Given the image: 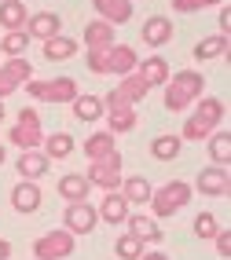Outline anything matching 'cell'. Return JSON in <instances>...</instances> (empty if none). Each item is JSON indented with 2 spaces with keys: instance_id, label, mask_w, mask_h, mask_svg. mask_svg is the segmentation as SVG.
<instances>
[{
  "instance_id": "1",
  "label": "cell",
  "mask_w": 231,
  "mask_h": 260,
  "mask_svg": "<svg viewBox=\"0 0 231 260\" xmlns=\"http://www.w3.org/2000/svg\"><path fill=\"white\" fill-rule=\"evenodd\" d=\"M224 117H227V107H224V99L217 95H202L198 103H194V110L191 117L184 121V128L176 132L184 143H206L213 132H217L224 125Z\"/></svg>"
},
{
  "instance_id": "2",
  "label": "cell",
  "mask_w": 231,
  "mask_h": 260,
  "mask_svg": "<svg viewBox=\"0 0 231 260\" xmlns=\"http://www.w3.org/2000/svg\"><path fill=\"white\" fill-rule=\"evenodd\" d=\"M202 92H206V77L198 70L169 74V81H165V110L184 114V110H191L194 103L202 99Z\"/></svg>"
},
{
  "instance_id": "3",
  "label": "cell",
  "mask_w": 231,
  "mask_h": 260,
  "mask_svg": "<svg viewBox=\"0 0 231 260\" xmlns=\"http://www.w3.org/2000/svg\"><path fill=\"white\" fill-rule=\"evenodd\" d=\"M136 62H139V55H136L132 44H110L106 51H88V59H84L88 74H96V77H103V74L125 77L136 70Z\"/></svg>"
},
{
  "instance_id": "4",
  "label": "cell",
  "mask_w": 231,
  "mask_h": 260,
  "mask_svg": "<svg viewBox=\"0 0 231 260\" xmlns=\"http://www.w3.org/2000/svg\"><path fill=\"white\" fill-rule=\"evenodd\" d=\"M191 198H194V190H191V183H184V180H169V183H162V187H154L151 190V216L154 220H169V216H176L184 209V205H191Z\"/></svg>"
},
{
  "instance_id": "5",
  "label": "cell",
  "mask_w": 231,
  "mask_h": 260,
  "mask_svg": "<svg viewBox=\"0 0 231 260\" xmlns=\"http://www.w3.org/2000/svg\"><path fill=\"white\" fill-rule=\"evenodd\" d=\"M8 143L19 150H41L44 143V128H41V114L37 107H22L15 114V125L8 128Z\"/></svg>"
},
{
  "instance_id": "6",
  "label": "cell",
  "mask_w": 231,
  "mask_h": 260,
  "mask_svg": "<svg viewBox=\"0 0 231 260\" xmlns=\"http://www.w3.org/2000/svg\"><path fill=\"white\" fill-rule=\"evenodd\" d=\"M22 92L33 103H74L77 99V81L74 77H51V81H37L30 77L22 84Z\"/></svg>"
},
{
  "instance_id": "7",
  "label": "cell",
  "mask_w": 231,
  "mask_h": 260,
  "mask_svg": "<svg viewBox=\"0 0 231 260\" xmlns=\"http://www.w3.org/2000/svg\"><path fill=\"white\" fill-rule=\"evenodd\" d=\"M103 121H106V132L110 136H125V132H132L136 125H139V114H136V107L132 103H125L114 88L103 95Z\"/></svg>"
},
{
  "instance_id": "8",
  "label": "cell",
  "mask_w": 231,
  "mask_h": 260,
  "mask_svg": "<svg viewBox=\"0 0 231 260\" xmlns=\"http://www.w3.org/2000/svg\"><path fill=\"white\" fill-rule=\"evenodd\" d=\"M77 249V235H70L66 228L59 231H44L33 242V260H63Z\"/></svg>"
},
{
  "instance_id": "9",
  "label": "cell",
  "mask_w": 231,
  "mask_h": 260,
  "mask_svg": "<svg viewBox=\"0 0 231 260\" xmlns=\"http://www.w3.org/2000/svg\"><path fill=\"white\" fill-rule=\"evenodd\" d=\"M88 165H92V169H88L84 176H88L92 187H103V190H118L121 187V172H125V158H121V150L106 154V158H99V161H88Z\"/></svg>"
},
{
  "instance_id": "10",
  "label": "cell",
  "mask_w": 231,
  "mask_h": 260,
  "mask_svg": "<svg viewBox=\"0 0 231 260\" xmlns=\"http://www.w3.org/2000/svg\"><path fill=\"white\" fill-rule=\"evenodd\" d=\"M30 77H33V62L30 59H4V66H0V103H4L11 92H19Z\"/></svg>"
},
{
  "instance_id": "11",
  "label": "cell",
  "mask_w": 231,
  "mask_h": 260,
  "mask_svg": "<svg viewBox=\"0 0 231 260\" xmlns=\"http://www.w3.org/2000/svg\"><path fill=\"white\" fill-rule=\"evenodd\" d=\"M191 190H198V194H206V198H227V190H231L227 169H220V165H206L198 176H194V187H191Z\"/></svg>"
},
{
  "instance_id": "12",
  "label": "cell",
  "mask_w": 231,
  "mask_h": 260,
  "mask_svg": "<svg viewBox=\"0 0 231 260\" xmlns=\"http://www.w3.org/2000/svg\"><path fill=\"white\" fill-rule=\"evenodd\" d=\"M63 223H66V231H70V235H92V231H96V223H99V213H96L88 202H74V205H66Z\"/></svg>"
},
{
  "instance_id": "13",
  "label": "cell",
  "mask_w": 231,
  "mask_h": 260,
  "mask_svg": "<svg viewBox=\"0 0 231 260\" xmlns=\"http://www.w3.org/2000/svg\"><path fill=\"white\" fill-rule=\"evenodd\" d=\"M41 202H44L41 183H33V180H19V183L11 187V205H15V213L30 216V213H37V209H41Z\"/></svg>"
},
{
  "instance_id": "14",
  "label": "cell",
  "mask_w": 231,
  "mask_h": 260,
  "mask_svg": "<svg viewBox=\"0 0 231 260\" xmlns=\"http://www.w3.org/2000/svg\"><path fill=\"white\" fill-rule=\"evenodd\" d=\"M22 29L30 33V41H51V37H59V33H63V19L55 11H37V15H30V19H26Z\"/></svg>"
},
{
  "instance_id": "15",
  "label": "cell",
  "mask_w": 231,
  "mask_h": 260,
  "mask_svg": "<svg viewBox=\"0 0 231 260\" xmlns=\"http://www.w3.org/2000/svg\"><path fill=\"white\" fill-rule=\"evenodd\" d=\"M96 213H99V220H103V223H110V228H121V223L129 220V213H132V209H129V202L121 198V190H106Z\"/></svg>"
},
{
  "instance_id": "16",
  "label": "cell",
  "mask_w": 231,
  "mask_h": 260,
  "mask_svg": "<svg viewBox=\"0 0 231 260\" xmlns=\"http://www.w3.org/2000/svg\"><path fill=\"white\" fill-rule=\"evenodd\" d=\"M125 228H129V235L132 238H139L147 246H158V242H162L165 235H162V228H158V220L151 216V213H129V220H125Z\"/></svg>"
},
{
  "instance_id": "17",
  "label": "cell",
  "mask_w": 231,
  "mask_h": 260,
  "mask_svg": "<svg viewBox=\"0 0 231 260\" xmlns=\"http://www.w3.org/2000/svg\"><path fill=\"white\" fill-rule=\"evenodd\" d=\"M139 37H143L147 48H165L172 41V19L169 15H151L143 22V29H139Z\"/></svg>"
},
{
  "instance_id": "18",
  "label": "cell",
  "mask_w": 231,
  "mask_h": 260,
  "mask_svg": "<svg viewBox=\"0 0 231 260\" xmlns=\"http://www.w3.org/2000/svg\"><path fill=\"white\" fill-rule=\"evenodd\" d=\"M136 74H139V81L147 84V88H165V81H169V62L162 59V55H151V59H139L136 62Z\"/></svg>"
},
{
  "instance_id": "19",
  "label": "cell",
  "mask_w": 231,
  "mask_h": 260,
  "mask_svg": "<svg viewBox=\"0 0 231 260\" xmlns=\"http://www.w3.org/2000/svg\"><path fill=\"white\" fill-rule=\"evenodd\" d=\"M92 8L103 22H110V26H125L132 19V0H92Z\"/></svg>"
},
{
  "instance_id": "20",
  "label": "cell",
  "mask_w": 231,
  "mask_h": 260,
  "mask_svg": "<svg viewBox=\"0 0 231 260\" xmlns=\"http://www.w3.org/2000/svg\"><path fill=\"white\" fill-rule=\"evenodd\" d=\"M81 41H84V48H88V51H106L110 44H118L114 26H110V22H103V19H92V22H88Z\"/></svg>"
},
{
  "instance_id": "21",
  "label": "cell",
  "mask_w": 231,
  "mask_h": 260,
  "mask_svg": "<svg viewBox=\"0 0 231 260\" xmlns=\"http://www.w3.org/2000/svg\"><path fill=\"white\" fill-rule=\"evenodd\" d=\"M88 194H92V183H88L84 172H66V176H59V198H66L70 205L88 202Z\"/></svg>"
},
{
  "instance_id": "22",
  "label": "cell",
  "mask_w": 231,
  "mask_h": 260,
  "mask_svg": "<svg viewBox=\"0 0 231 260\" xmlns=\"http://www.w3.org/2000/svg\"><path fill=\"white\" fill-rule=\"evenodd\" d=\"M48 158H44V150H22L19 154V161H15V169H19V176L22 180H33L37 183L41 176H48Z\"/></svg>"
},
{
  "instance_id": "23",
  "label": "cell",
  "mask_w": 231,
  "mask_h": 260,
  "mask_svg": "<svg viewBox=\"0 0 231 260\" xmlns=\"http://www.w3.org/2000/svg\"><path fill=\"white\" fill-rule=\"evenodd\" d=\"M180 154H184V140L176 132H162L151 140V158H158V161H176Z\"/></svg>"
},
{
  "instance_id": "24",
  "label": "cell",
  "mask_w": 231,
  "mask_h": 260,
  "mask_svg": "<svg viewBox=\"0 0 231 260\" xmlns=\"http://www.w3.org/2000/svg\"><path fill=\"white\" fill-rule=\"evenodd\" d=\"M74 107V117L92 125V121H103V95H92V92H77V99L70 103Z\"/></svg>"
},
{
  "instance_id": "25",
  "label": "cell",
  "mask_w": 231,
  "mask_h": 260,
  "mask_svg": "<svg viewBox=\"0 0 231 260\" xmlns=\"http://www.w3.org/2000/svg\"><path fill=\"white\" fill-rule=\"evenodd\" d=\"M151 180L147 176H121V198L129 205H147L151 202Z\"/></svg>"
},
{
  "instance_id": "26",
  "label": "cell",
  "mask_w": 231,
  "mask_h": 260,
  "mask_svg": "<svg viewBox=\"0 0 231 260\" xmlns=\"http://www.w3.org/2000/svg\"><path fill=\"white\" fill-rule=\"evenodd\" d=\"M227 55V33H209L194 44V59L198 62H213V59H224Z\"/></svg>"
},
{
  "instance_id": "27",
  "label": "cell",
  "mask_w": 231,
  "mask_h": 260,
  "mask_svg": "<svg viewBox=\"0 0 231 260\" xmlns=\"http://www.w3.org/2000/svg\"><path fill=\"white\" fill-rule=\"evenodd\" d=\"M30 19V11L22 0H0V29L11 33V29H22Z\"/></svg>"
},
{
  "instance_id": "28",
  "label": "cell",
  "mask_w": 231,
  "mask_h": 260,
  "mask_svg": "<svg viewBox=\"0 0 231 260\" xmlns=\"http://www.w3.org/2000/svg\"><path fill=\"white\" fill-rule=\"evenodd\" d=\"M74 55H77V41L66 37V33L44 41V59H48V62H66V59H74Z\"/></svg>"
},
{
  "instance_id": "29",
  "label": "cell",
  "mask_w": 231,
  "mask_h": 260,
  "mask_svg": "<svg viewBox=\"0 0 231 260\" xmlns=\"http://www.w3.org/2000/svg\"><path fill=\"white\" fill-rule=\"evenodd\" d=\"M81 150H84V158H88V161H99V158H106V154H114L118 143H114V136H110V132H92V136L84 140Z\"/></svg>"
},
{
  "instance_id": "30",
  "label": "cell",
  "mask_w": 231,
  "mask_h": 260,
  "mask_svg": "<svg viewBox=\"0 0 231 260\" xmlns=\"http://www.w3.org/2000/svg\"><path fill=\"white\" fill-rule=\"evenodd\" d=\"M44 158L48 161H55V158H70L74 154V136L70 132H51V136H44Z\"/></svg>"
},
{
  "instance_id": "31",
  "label": "cell",
  "mask_w": 231,
  "mask_h": 260,
  "mask_svg": "<svg viewBox=\"0 0 231 260\" xmlns=\"http://www.w3.org/2000/svg\"><path fill=\"white\" fill-rule=\"evenodd\" d=\"M121 99H125V103H132V107H136V103H143L147 95H151V88H147V84L143 81H139V74L132 70V74H125V77H121V84H118V88H114Z\"/></svg>"
},
{
  "instance_id": "32",
  "label": "cell",
  "mask_w": 231,
  "mask_h": 260,
  "mask_svg": "<svg viewBox=\"0 0 231 260\" xmlns=\"http://www.w3.org/2000/svg\"><path fill=\"white\" fill-rule=\"evenodd\" d=\"M206 143H209V158H213V165L227 169V161H231V136H227L224 128H217Z\"/></svg>"
},
{
  "instance_id": "33",
  "label": "cell",
  "mask_w": 231,
  "mask_h": 260,
  "mask_svg": "<svg viewBox=\"0 0 231 260\" xmlns=\"http://www.w3.org/2000/svg\"><path fill=\"white\" fill-rule=\"evenodd\" d=\"M26 48H30V33L26 29H11V33L0 37V51H4L8 59H22Z\"/></svg>"
},
{
  "instance_id": "34",
  "label": "cell",
  "mask_w": 231,
  "mask_h": 260,
  "mask_svg": "<svg viewBox=\"0 0 231 260\" xmlns=\"http://www.w3.org/2000/svg\"><path fill=\"white\" fill-rule=\"evenodd\" d=\"M143 253H147V246H143L139 238H132V235H121V238L114 242V256H118V260H139Z\"/></svg>"
},
{
  "instance_id": "35",
  "label": "cell",
  "mask_w": 231,
  "mask_h": 260,
  "mask_svg": "<svg viewBox=\"0 0 231 260\" xmlns=\"http://www.w3.org/2000/svg\"><path fill=\"white\" fill-rule=\"evenodd\" d=\"M224 0H169V8L176 15H194V11H206V8H220Z\"/></svg>"
},
{
  "instance_id": "36",
  "label": "cell",
  "mask_w": 231,
  "mask_h": 260,
  "mask_svg": "<svg viewBox=\"0 0 231 260\" xmlns=\"http://www.w3.org/2000/svg\"><path fill=\"white\" fill-rule=\"evenodd\" d=\"M217 231H220V223H217V216H213V213H198V216H194V235H198L202 242H209Z\"/></svg>"
},
{
  "instance_id": "37",
  "label": "cell",
  "mask_w": 231,
  "mask_h": 260,
  "mask_svg": "<svg viewBox=\"0 0 231 260\" xmlns=\"http://www.w3.org/2000/svg\"><path fill=\"white\" fill-rule=\"evenodd\" d=\"M213 242H217V253L227 260V256H231V231H224V228H220L217 235H213Z\"/></svg>"
},
{
  "instance_id": "38",
  "label": "cell",
  "mask_w": 231,
  "mask_h": 260,
  "mask_svg": "<svg viewBox=\"0 0 231 260\" xmlns=\"http://www.w3.org/2000/svg\"><path fill=\"white\" fill-rule=\"evenodd\" d=\"M227 29H231V11L220 4V29H217V33H227Z\"/></svg>"
},
{
  "instance_id": "39",
  "label": "cell",
  "mask_w": 231,
  "mask_h": 260,
  "mask_svg": "<svg viewBox=\"0 0 231 260\" xmlns=\"http://www.w3.org/2000/svg\"><path fill=\"white\" fill-rule=\"evenodd\" d=\"M139 260H172V256H169V253H162V249H151V253H143Z\"/></svg>"
},
{
  "instance_id": "40",
  "label": "cell",
  "mask_w": 231,
  "mask_h": 260,
  "mask_svg": "<svg viewBox=\"0 0 231 260\" xmlns=\"http://www.w3.org/2000/svg\"><path fill=\"white\" fill-rule=\"evenodd\" d=\"M0 260H11V242L0 238Z\"/></svg>"
},
{
  "instance_id": "41",
  "label": "cell",
  "mask_w": 231,
  "mask_h": 260,
  "mask_svg": "<svg viewBox=\"0 0 231 260\" xmlns=\"http://www.w3.org/2000/svg\"><path fill=\"white\" fill-rule=\"evenodd\" d=\"M4 161H8V147H4V143H0V165H4Z\"/></svg>"
},
{
  "instance_id": "42",
  "label": "cell",
  "mask_w": 231,
  "mask_h": 260,
  "mask_svg": "<svg viewBox=\"0 0 231 260\" xmlns=\"http://www.w3.org/2000/svg\"><path fill=\"white\" fill-rule=\"evenodd\" d=\"M0 121H4V103H0Z\"/></svg>"
},
{
  "instance_id": "43",
  "label": "cell",
  "mask_w": 231,
  "mask_h": 260,
  "mask_svg": "<svg viewBox=\"0 0 231 260\" xmlns=\"http://www.w3.org/2000/svg\"><path fill=\"white\" fill-rule=\"evenodd\" d=\"M132 4H136V0H132Z\"/></svg>"
}]
</instances>
